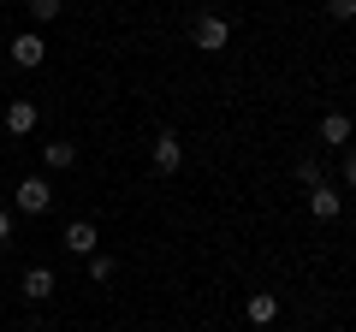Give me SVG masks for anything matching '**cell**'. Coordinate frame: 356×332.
<instances>
[{
    "label": "cell",
    "mask_w": 356,
    "mask_h": 332,
    "mask_svg": "<svg viewBox=\"0 0 356 332\" xmlns=\"http://www.w3.org/2000/svg\"><path fill=\"white\" fill-rule=\"evenodd\" d=\"M13 208H18V214H30V219L48 214V208H54V184H48V172H30V179H18V184H13Z\"/></svg>",
    "instance_id": "6da1fadb"
},
{
    "label": "cell",
    "mask_w": 356,
    "mask_h": 332,
    "mask_svg": "<svg viewBox=\"0 0 356 332\" xmlns=\"http://www.w3.org/2000/svg\"><path fill=\"white\" fill-rule=\"evenodd\" d=\"M191 42L202 53H226V42H232V24L220 13H196V24H191Z\"/></svg>",
    "instance_id": "7a4b0ae2"
},
{
    "label": "cell",
    "mask_w": 356,
    "mask_h": 332,
    "mask_svg": "<svg viewBox=\"0 0 356 332\" xmlns=\"http://www.w3.org/2000/svg\"><path fill=\"white\" fill-rule=\"evenodd\" d=\"M178 166H184V142H178V131H154V172L172 179Z\"/></svg>",
    "instance_id": "3957f363"
},
{
    "label": "cell",
    "mask_w": 356,
    "mask_h": 332,
    "mask_svg": "<svg viewBox=\"0 0 356 332\" xmlns=\"http://www.w3.org/2000/svg\"><path fill=\"white\" fill-rule=\"evenodd\" d=\"M42 60H48V42H42V30H18V36H13V65L36 72Z\"/></svg>",
    "instance_id": "277c9868"
},
{
    "label": "cell",
    "mask_w": 356,
    "mask_h": 332,
    "mask_svg": "<svg viewBox=\"0 0 356 332\" xmlns=\"http://www.w3.org/2000/svg\"><path fill=\"white\" fill-rule=\"evenodd\" d=\"M18 291H24V303H48V297L60 291V273H54V267H24Z\"/></svg>",
    "instance_id": "5b68a950"
},
{
    "label": "cell",
    "mask_w": 356,
    "mask_h": 332,
    "mask_svg": "<svg viewBox=\"0 0 356 332\" xmlns=\"http://www.w3.org/2000/svg\"><path fill=\"white\" fill-rule=\"evenodd\" d=\"M321 142H327V149H350V137H356V125H350V113H321V131H315Z\"/></svg>",
    "instance_id": "8992f818"
},
{
    "label": "cell",
    "mask_w": 356,
    "mask_h": 332,
    "mask_svg": "<svg viewBox=\"0 0 356 332\" xmlns=\"http://www.w3.org/2000/svg\"><path fill=\"white\" fill-rule=\"evenodd\" d=\"M309 214L315 219H339L344 214V190L339 184H315V190H309Z\"/></svg>",
    "instance_id": "52a82bcc"
},
{
    "label": "cell",
    "mask_w": 356,
    "mask_h": 332,
    "mask_svg": "<svg viewBox=\"0 0 356 332\" xmlns=\"http://www.w3.org/2000/svg\"><path fill=\"white\" fill-rule=\"evenodd\" d=\"M95 243H102V231H95V219H72V226H65V249H72V256H95Z\"/></svg>",
    "instance_id": "ba28073f"
},
{
    "label": "cell",
    "mask_w": 356,
    "mask_h": 332,
    "mask_svg": "<svg viewBox=\"0 0 356 332\" xmlns=\"http://www.w3.org/2000/svg\"><path fill=\"white\" fill-rule=\"evenodd\" d=\"M0 125H6V137H30L36 131V101H6Z\"/></svg>",
    "instance_id": "9c48e42d"
},
{
    "label": "cell",
    "mask_w": 356,
    "mask_h": 332,
    "mask_svg": "<svg viewBox=\"0 0 356 332\" xmlns=\"http://www.w3.org/2000/svg\"><path fill=\"white\" fill-rule=\"evenodd\" d=\"M243 315H250V326H273V320H280V297L273 291H250Z\"/></svg>",
    "instance_id": "30bf717a"
},
{
    "label": "cell",
    "mask_w": 356,
    "mask_h": 332,
    "mask_svg": "<svg viewBox=\"0 0 356 332\" xmlns=\"http://www.w3.org/2000/svg\"><path fill=\"white\" fill-rule=\"evenodd\" d=\"M42 166H48V172H72L77 166V142H60V137L42 142Z\"/></svg>",
    "instance_id": "8fae6325"
},
{
    "label": "cell",
    "mask_w": 356,
    "mask_h": 332,
    "mask_svg": "<svg viewBox=\"0 0 356 332\" xmlns=\"http://www.w3.org/2000/svg\"><path fill=\"white\" fill-rule=\"evenodd\" d=\"M291 179L303 184V190H315V184H327V172H321V160H309V154H303V160L291 166Z\"/></svg>",
    "instance_id": "7c38bea8"
},
{
    "label": "cell",
    "mask_w": 356,
    "mask_h": 332,
    "mask_svg": "<svg viewBox=\"0 0 356 332\" xmlns=\"http://www.w3.org/2000/svg\"><path fill=\"white\" fill-rule=\"evenodd\" d=\"M83 273H89V279H95V285H107V279H113V273H119V261H113V256H102V249H95V256H89V267H83Z\"/></svg>",
    "instance_id": "4fadbf2b"
},
{
    "label": "cell",
    "mask_w": 356,
    "mask_h": 332,
    "mask_svg": "<svg viewBox=\"0 0 356 332\" xmlns=\"http://www.w3.org/2000/svg\"><path fill=\"white\" fill-rule=\"evenodd\" d=\"M30 18H36V24H54V18H60V0H30Z\"/></svg>",
    "instance_id": "5bb4252c"
},
{
    "label": "cell",
    "mask_w": 356,
    "mask_h": 332,
    "mask_svg": "<svg viewBox=\"0 0 356 332\" xmlns=\"http://www.w3.org/2000/svg\"><path fill=\"white\" fill-rule=\"evenodd\" d=\"M327 18H332V24H350V18H356V0H327Z\"/></svg>",
    "instance_id": "9a60e30c"
},
{
    "label": "cell",
    "mask_w": 356,
    "mask_h": 332,
    "mask_svg": "<svg viewBox=\"0 0 356 332\" xmlns=\"http://www.w3.org/2000/svg\"><path fill=\"white\" fill-rule=\"evenodd\" d=\"M339 184H344V190H356V149H344V166H339Z\"/></svg>",
    "instance_id": "2e32d148"
},
{
    "label": "cell",
    "mask_w": 356,
    "mask_h": 332,
    "mask_svg": "<svg viewBox=\"0 0 356 332\" xmlns=\"http://www.w3.org/2000/svg\"><path fill=\"white\" fill-rule=\"evenodd\" d=\"M13 238V208H0V243Z\"/></svg>",
    "instance_id": "e0dca14e"
}]
</instances>
